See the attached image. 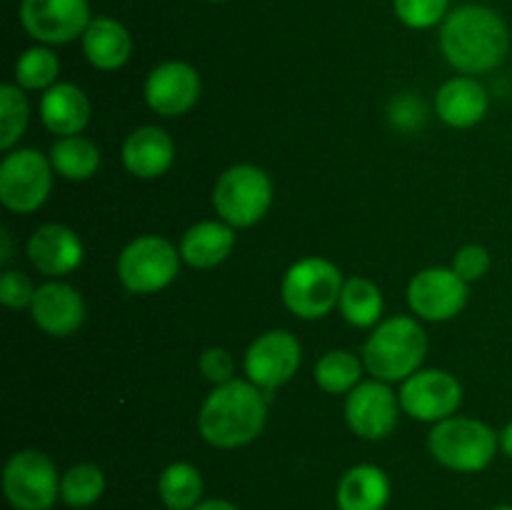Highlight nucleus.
I'll return each mask as SVG.
<instances>
[{
  "instance_id": "1",
  "label": "nucleus",
  "mask_w": 512,
  "mask_h": 510,
  "mask_svg": "<svg viewBox=\"0 0 512 510\" xmlns=\"http://www.w3.org/2000/svg\"><path fill=\"white\" fill-rule=\"evenodd\" d=\"M440 50L460 75H483L510 53V28L503 15L483 3H463L440 25Z\"/></svg>"
},
{
  "instance_id": "2",
  "label": "nucleus",
  "mask_w": 512,
  "mask_h": 510,
  "mask_svg": "<svg viewBox=\"0 0 512 510\" xmlns=\"http://www.w3.org/2000/svg\"><path fill=\"white\" fill-rule=\"evenodd\" d=\"M268 423V398L250 380L215 385L198 413L200 438L220 450H235L260 438Z\"/></svg>"
},
{
  "instance_id": "3",
  "label": "nucleus",
  "mask_w": 512,
  "mask_h": 510,
  "mask_svg": "<svg viewBox=\"0 0 512 510\" xmlns=\"http://www.w3.org/2000/svg\"><path fill=\"white\" fill-rule=\"evenodd\" d=\"M428 355V335L410 315L380 320L363 345V363L373 378L403 383L418 373Z\"/></svg>"
},
{
  "instance_id": "4",
  "label": "nucleus",
  "mask_w": 512,
  "mask_h": 510,
  "mask_svg": "<svg viewBox=\"0 0 512 510\" xmlns=\"http://www.w3.org/2000/svg\"><path fill=\"white\" fill-rule=\"evenodd\" d=\"M428 450L435 463L453 473H480L500 450V433L475 418H445L428 433Z\"/></svg>"
},
{
  "instance_id": "5",
  "label": "nucleus",
  "mask_w": 512,
  "mask_h": 510,
  "mask_svg": "<svg viewBox=\"0 0 512 510\" xmlns=\"http://www.w3.org/2000/svg\"><path fill=\"white\" fill-rule=\"evenodd\" d=\"M343 283V273L333 260L308 255L285 270L280 298L285 308L300 320H320L338 308Z\"/></svg>"
},
{
  "instance_id": "6",
  "label": "nucleus",
  "mask_w": 512,
  "mask_h": 510,
  "mask_svg": "<svg viewBox=\"0 0 512 510\" xmlns=\"http://www.w3.org/2000/svg\"><path fill=\"white\" fill-rule=\"evenodd\" d=\"M273 205V180L263 168L238 163L223 170L213 185V208L230 228H250Z\"/></svg>"
},
{
  "instance_id": "7",
  "label": "nucleus",
  "mask_w": 512,
  "mask_h": 510,
  "mask_svg": "<svg viewBox=\"0 0 512 510\" xmlns=\"http://www.w3.org/2000/svg\"><path fill=\"white\" fill-rule=\"evenodd\" d=\"M180 260V248H175L168 238L140 235L118 255V280L128 293H160L178 278Z\"/></svg>"
},
{
  "instance_id": "8",
  "label": "nucleus",
  "mask_w": 512,
  "mask_h": 510,
  "mask_svg": "<svg viewBox=\"0 0 512 510\" xmlns=\"http://www.w3.org/2000/svg\"><path fill=\"white\" fill-rule=\"evenodd\" d=\"M60 478L43 450H18L3 468V495L13 510H50L60 500Z\"/></svg>"
},
{
  "instance_id": "9",
  "label": "nucleus",
  "mask_w": 512,
  "mask_h": 510,
  "mask_svg": "<svg viewBox=\"0 0 512 510\" xmlns=\"http://www.w3.org/2000/svg\"><path fill=\"white\" fill-rule=\"evenodd\" d=\"M53 173V163L40 150H10L0 163V203L10 213H35L53 190Z\"/></svg>"
},
{
  "instance_id": "10",
  "label": "nucleus",
  "mask_w": 512,
  "mask_h": 510,
  "mask_svg": "<svg viewBox=\"0 0 512 510\" xmlns=\"http://www.w3.org/2000/svg\"><path fill=\"white\" fill-rule=\"evenodd\" d=\"M400 408L420 423H440L453 418L463 405V385L448 370L420 368L400 385Z\"/></svg>"
},
{
  "instance_id": "11",
  "label": "nucleus",
  "mask_w": 512,
  "mask_h": 510,
  "mask_svg": "<svg viewBox=\"0 0 512 510\" xmlns=\"http://www.w3.org/2000/svg\"><path fill=\"white\" fill-rule=\"evenodd\" d=\"M90 20L88 0H20V25L40 45L73 43Z\"/></svg>"
},
{
  "instance_id": "12",
  "label": "nucleus",
  "mask_w": 512,
  "mask_h": 510,
  "mask_svg": "<svg viewBox=\"0 0 512 510\" xmlns=\"http://www.w3.org/2000/svg\"><path fill=\"white\" fill-rule=\"evenodd\" d=\"M303 360L300 340L288 330H268L248 345L243 358L245 375L263 393L280 388L295 378Z\"/></svg>"
},
{
  "instance_id": "13",
  "label": "nucleus",
  "mask_w": 512,
  "mask_h": 510,
  "mask_svg": "<svg viewBox=\"0 0 512 510\" xmlns=\"http://www.w3.org/2000/svg\"><path fill=\"white\" fill-rule=\"evenodd\" d=\"M400 398L385 380H363L345 395L348 428L363 440H383L398 428Z\"/></svg>"
},
{
  "instance_id": "14",
  "label": "nucleus",
  "mask_w": 512,
  "mask_h": 510,
  "mask_svg": "<svg viewBox=\"0 0 512 510\" xmlns=\"http://www.w3.org/2000/svg\"><path fill=\"white\" fill-rule=\"evenodd\" d=\"M468 295V283L453 268H425L408 283L410 310L430 323H445L463 313Z\"/></svg>"
},
{
  "instance_id": "15",
  "label": "nucleus",
  "mask_w": 512,
  "mask_h": 510,
  "mask_svg": "<svg viewBox=\"0 0 512 510\" xmlns=\"http://www.w3.org/2000/svg\"><path fill=\"white\" fill-rule=\"evenodd\" d=\"M200 73L185 60H165L155 65L145 78V103L163 118H178L190 113L200 100Z\"/></svg>"
},
{
  "instance_id": "16",
  "label": "nucleus",
  "mask_w": 512,
  "mask_h": 510,
  "mask_svg": "<svg viewBox=\"0 0 512 510\" xmlns=\"http://www.w3.org/2000/svg\"><path fill=\"white\" fill-rule=\"evenodd\" d=\"M30 318L43 333L53 335V338H68L83 325L85 300L73 285L53 278L35 290V298L30 303Z\"/></svg>"
},
{
  "instance_id": "17",
  "label": "nucleus",
  "mask_w": 512,
  "mask_h": 510,
  "mask_svg": "<svg viewBox=\"0 0 512 510\" xmlns=\"http://www.w3.org/2000/svg\"><path fill=\"white\" fill-rule=\"evenodd\" d=\"M25 253L35 270L48 278H60L80 268L85 250L83 240L73 228L63 223H45L30 235Z\"/></svg>"
},
{
  "instance_id": "18",
  "label": "nucleus",
  "mask_w": 512,
  "mask_h": 510,
  "mask_svg": "<svg viewBox=\"0 0 512 510\" xmlns=\"http://www.w3.org/2000/svg\"><path fill=\"white\" fill-rule=\"evenodd\" d=\"M488 108V90L473 75H455L435 93V113L450 128H473L485 118Z\"/></svg>"
},
{
  "instance_id": "19",
  "label": "nucleus",
  "mask_w": 512,
  "mask_h": 510,
  "mask_svg": "<svg viewBox=\"0 0 512 510\" xmlns=\"http://www.w3.org/2000/svg\"><path fill=\"white\" fill-rule=\"evenodd\" d=\"M123 165L140 180H155L170 170L175 160V143L158 125H140L125 138Z\"/></svg>"
},
{
  "instance_id": "20",
  "label": "nucleus",
  "mask_w": 512,
  "mask_h": 510,
  "mask_svg": "<svg viewBox=\"0 0 512 510\" xmlns=\"http://www.w3.org/2000/svg\"><path fill=\"white\" fill-rule=\"evenodd\" d=\"M40 120L58 138L83 135L90 123V100L75 83H58L40 95Z\"/></svg>"
},
{
  "instance_id": "21",
  "label": "nucleus",
  "mask_w": 512,
  "mask_h": 510,
  "mask_svg": "<svg viewBox=\"0 0 512 510\" xmlns=\"http://www.w3.org/2000/svg\"><path fill=\"white\" fill-rule=\"evenodd\" d=\"M80 43H83L88 63L105 73L120 70L133 55V35L120 20L110 18V15H98L90 20Z\"/></svg>"
},
{
  "instance_id": "22",
  "label": "nucleus",
  "mask_w": 512,
  "mask_h": 510,
  "mask_svg": "<svg viewBox=\"0 0 512 510\" xmlns=\"http://www.w3.org/2000/svg\"><path fill=\"white\" fill-rule=\"evenodd\" d=\"M393 495L388 473L373 463H360L345 470L335 488L338 510H385Z\"/></svg>"
},
{
  "instance_id": "23",
  "label": "nucleus",
  "mask_w": 512,
  "mask_h": 510,
  "mask_svg": "<svg viewBox=\"0 0 512 510\" xmlns=\"http://www.w3.org/2000/svg\"><path fill=\"white\" fill-rule=\"evenodd\" d=\"M235 248V228L223 220H200L180 238V258L190 268L210 270L223 263Z\"/></svg>"
},
{
  "instance_id": "24",
  "label": "nucleus",
  "mask_w": 512,
  "mask_h": 510,
  "mask_svg": "<svg viewBox=\"0 0 512 510\" xmlns=\"http://www.w3.org/2000/svg\"><path fill=\"white\" fill-rule=\"evenodd\" d=\"M340 315L355 328H375L383 320V290L378 283L363 275L345 278L343 290H340Z\"/></svg>"
},
{
  "instance_id": "25",
  "label": "nucleus",
  "mask_w": 512,
  "mask_h": 510,
  "mask_svg": "<svg viewBox=\"0 0 512 510\" xmlns=\"http://www.w3.org/2000/svg\"><path fill=\"white\" fill-rule=\"evenodd\" d=\"M50 163L60 178L70 183H83L90 180L100 168V148L85 135H68L58 138L50 148Z\"/></svg>"
},
{
  "instance_id": "26",
  "label": "nucleus",
  "mask_w": 512,
  "mask_h": 510,
  "mask_svg": "<svg viewBox=\"0 0 512 510\" xmlns=\"http://www.w3.org/2000/svg\"><path fill=\"white\" fill-rule=\"evenodd\" d=\"M203 475L193 463H170L158 478V498L165 510H193L203 500Z\"/></svg>"
},
{
  "instance_id": "27",
  "label": "nucleus",
  "mask_w": 512,
  "mask_h": 510,
  "mask_svg": "<svg viewBox=\"0 0 512 510\" xmlns=\"http://www.w3.org/2000/svg\"><path fill=\"white\" fill-rule=\"evenodd\" d=\"M365 363L350 350H328L315 363V383L330 395H348L355 385L363 383Z\"/></svg>"
},
{
  "instance_id": "28",
  "label": "nucleus",
  "mask_w": 512,
  "mask_h": 510,
  "mask_svg": "<svg viewBox=\"0 0 512 510\" xmlns=\"http://www.w3.org/2000/svg\"><path fill=\"white\" fill-rule=\"evenodd\" d=\"M15 85L23 90H48L58 83L60 75V58L50 45H33L23 50L15 60Z\"/></svg>"
},
{
  "instance_id": "29",
  "label": "nucleus",
  "mask_w": 512,
  "mask_h": 510,
  "mask_svg": "<svg viewBox=\"0 0 512 510\" xmlns=\"http://www.w3.org/2000/svg\"><path fill=\"white\" fill-rule=\"evenodd\" d=\"M105 493V473L95 463H75L60 478V500L68 508L83 510L98 503Z\"/></svg>"
},
{
  "instance_id": "30",
  "label": "nucleus",
  "mask_w": 512,
  "mask_h": 510,
  "mask_svg": "<svg viewBox=\"0 0 512 510\" xmlns=\"http://www.w3.org/2000/svg\"><path fill=\"white\" fill-rule=\"evenodd\" d=\"M30 120V105L25 90L15 83H5L0 88V148L5 153L18 145Z\"/></svg>"
},
{
  "instance_id": "31",
  "label": "nucleus",
  "mask_w": 512,
  "mask_h": 510,
  "mask_svg": "<svg viewBox=\"0 0 512 510\" xmlns=\"http://www.w3.org/2000/svg\"><path fill=\"white\" fill-rule=\"evenodd\" d=\"M395 18L410 30H430L448 18L450 0H393Z\"/></svg>"
},
{
  "instance_id": "32",
  "label": "nucleus",
  "mask_w": 512,
  "mask_h": 510,
  "mask_svg": "<svg viewBox=\"0 0 512 510\" xmlns=\"http://www.w3.org/2000/svg\"><path fill=\"white\" fill-rule=\"evenodd\" d=\"M35 285L30 283V278L20 270H5L0 275V300H3L5 308L10 310H23L30 308L35 298Z\"/></svg>"
},
{
  "instance_id": "33",
  "label": "nucleus",
  "mask_w": 512,
  "mask_h": 510,
  "mask_svg": "<svg viewBox=\"0 0 512 510\" xmlns=\"http://www.w3.org/2000/svg\"><path fill=\"white\" fill-rule=\"evenodd\" d=\"M450 268L465 280V283H475V280L485 278L490 270V253L483 248V245H463L458 253L453 255V265Z\"/></svg>"
},
{
  "instance_id": "34",
  "label": "nucleus",
  "mask_w": 512,
  "mask_h": 510,
  "mask_svg": "<svg viewBox=\"0 0 512 510\" xmlns=\"http://www.w3.org/2000/svg\"><path fill=\"white\" fill-rule=\"evenodd\" d=\"M198 368L205 380L213 385H223L235 380V360L225 348H208L200 353Z\"/></svg>"
},
{
  "instance_id": "35",
  "label": "nucleus",
  "mask_w": 512,
  "mask_h": 510,
  "mask_svg": "<svg viewBox=\"0 0 512 510\" xmlns=\"http://www.w3.org/2000/svg\"><path fill=\"white\" fill-rule=\"evenodd\" d=\"M193 510H240V508L225 498H208V500H200Z\"/></svg>"
},
{
  "instance_id": "36",
  "label": "nucleus",
  "mask_w": 512,
  "mask_h": 510,
  "mask_svg": "<svg viewBox=\"0 0 512 510\" xmlns=\"http://www.w3.org/2000/svg\"><path fill=\"white\" fill-rule=\"evenodd\" d=\"M500 450L512 460V420L505 425L503 433H500Z\"/></svg>"
},
{
  "instance_id": "37",
  "label": "nucleus",
  "mask_w": 512,
  "mask_h": 510,
  "mask_svg": "<svg viewBox=\"0 0 512 510\" xmlns=\"http://www.w3.org/2000/svg\"><path fill=\"white\" fill-rule=\"evenodd\" d=\"M0 243H3V248H0V263H8L10 260V235H8V230H3V233H0Z\"/></svg>"
},
{
  "instance_id": "38",
  "label": "nucleus",
  "mask_w": 512,
  "mask_h": 510,
  "mask_svg": "<svg viewBox=\"0 0 512 510\" xmlns=\"http://www.w3.org/2000/svg\"><path fill=\"white\" fill-rule=\"evenodd\" d=\"M490 510H512V505H495V508H490Z\"/></svg>"
},
{
  "instance_id": "39",
  "label": "nucleus",
  "mask_w": 512,
  "mask_h": 510,
  "mask_svg": "<svg viewBox=\"0 0 512 510\" xmlns=\"http://www.w3.org/2000/svg\"><path fill=\"white\" fill-rule=\"evenodd\" d=\"M208 3H225V0H208Z\"/></svg>"
}]
</instances>
